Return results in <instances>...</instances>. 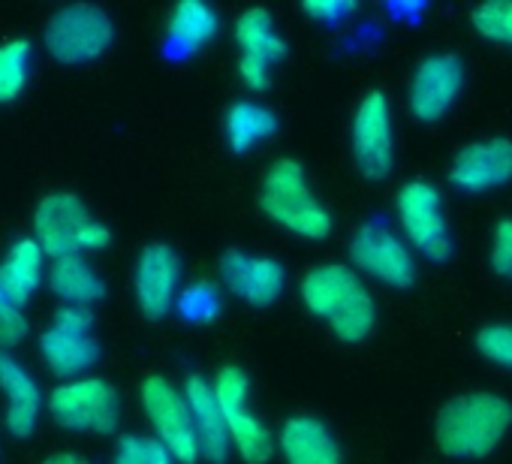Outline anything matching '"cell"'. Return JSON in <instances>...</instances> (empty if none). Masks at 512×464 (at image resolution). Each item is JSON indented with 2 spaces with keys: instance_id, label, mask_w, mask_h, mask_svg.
Masks as SVG:
<instances>
[{
  "instance_id": "obj_1",
  "label": "cell",
  "mask_w": 512,
  "mask_h": 464,
  "mask_svg": "<svg viewBox=\"0 0 512 464\" xmlns=\"http://www.w3.org/2000/svg\"><path fill=\"white\" fill-rule=\"evenodd\" d=\"M512 428V404L497 392H464L449 398L434 419V443L446 458L482 461Z\"/></svg>"
},
{
  "instance_id": "obj_2",
  "label": "cell",
  "mask_w": 512,
  "mask_h": 464,
  "mask_svg": "<svg viewBox=\"0 0 512 464\" xmlns=\"http://www.w3.org/2000/svg\"><path fill=\"white\" fill-rule=\"evenodd\" d=\"M260 211L281 229L308 242H326L335 229L332 211L314 193L305 166L296 157H278L263 172L256 190Z\"/></svg>"
},
{
  "instance_id": "obj_3",
  "label": "cell",
  "mask_w": 512,
  "mask_h": 464,
  "mask_svg": "<svg viewBox=\"0 0 512 464\" xmlns=\"http://www.w3.org/2000/svg\"><path fill=\"white\" fill-rule=\"evenodd\" d=\"M34 239L49 260L91 257L112 245V229L73 190H55L34 211Z\"/></svg>"
},
{
  "instance_id": "obj_4",
  "label": "cell",
  "mask_w": 512,
  "mask_h": 464,
  "mask_svg": "<svg viewBox=\"0 0 512 464\" xmlns=\"http://www.w3.org/2000/svg\"><path fill=\"white\" fill-rule=\"evenodd\" d=\"M398 232L410 251L434 266H443L455 254V239L446 214V202L437 184L425 178H410L395 193Z\"/></svg>"
},
{
  "instance_id": "obj_5",
  "label": "cell",
  "mask_w": 512,
  "mask_h": 464,
  "mask_svg": "<svg viewBox=\"0 0 512 464\" xmlns=\"http://www.w3.org/2000/svg\"><path fill=\"white\" fill-rule=\"evenodd\" d=\"M46 413L64 431L106 437L121 425V395L106 377L88 374L58 383L46 398Z\"/></svg>"
},
{
  "instance_id": "obj_6",
  "label": "cell",
  "mask_w": 512,
  "mask_h": 464,
  "mask_svg": "<svg viewBox=\"0 0 512 464\" xmlns=\"http://www.w3.org/2000/svg\"><path fill=\"white\" fill-rule=\"evenodd\" d=\"M350 266L389 290H410L419 278L416 254L404 242L398 226L386 217H368L350 236Z\"/></svg>"
},
{
  "instance_id": "obj_7",
  "label": "cell",
  "mask_w": 512,
  "mask_h": 464,
  "mask_svg": "<svg viewBox=\"0 0 512 464\" xmlns=\"http://www.w3.org/2000/svg\"><path fill=\"white\" fill-rule=\"evenodd\" d=\"M115 43V22L103 7L70 4L49 16L43 46L52 61L64 67H82L103 58Z\"/></svg>"
},
{
  "instance_id": "obj_8",
  "label": "cell",
  "mask_w": 512,
  "mask_h": 464,
  "mask_svg": "<svg viewBox=\"0 0 512 464\" xmlns=\"http://www.w3.org/2000/svg\"><path fill=\"white\" fill-rule=\"evenodd\" d=\"M37 353L58 383L88 377L103 356L94 314L82 308H58L37 338Z\"/></svg>"
},
{
  "instance_id": "obj_9",
  "label": "cell",
  "mask_w": 512,
  "mask_h": 464,
  "mask_svg": "<svg viewBox=\"0 0 512 464\" xmlns=\"http://www.w3.org/2000/svg\"><path fill=\"white\" fill-rule=\"evenodd\" d=\"M214 395L226 413L232 452L244 464H269L278 452V434L250 410V377L238 365H220L211 377Z\"/></svg>"
},
{
  "instance_id": "obj_10",
  "label": "cell",
  "mask_w": 512,
  "mask_h": 464,
  "mask_svg": "<svg viewBox=\"0 0 512 464\" xmlns=\"http://www.w3.org/2000/svg\"><path fill=\"white\" fill-rule=\"evenodd\" d=\"M139 401H142L145 419L151 425V434L172 452V458L178 464L202 461L193 413H190V404H187L181 386H175L163 374H151L139 386Z\"/></svg>"
},
{
  "instance_id": "obj_11",
  "label": "cell",
  "mask_w": 512,
  "mask_h": 464,
  "mask_svg": "<svg viewBox=\"0 0 512 464\" xmlns=\"http://www.w3.org/2000/svg\"><path fill=\"white\" fill-rule=\"evenodd\" d=\"M350 151L365 181H386L395 172V118L392 103L380 88L365 91L353 112Z\"/></svg>"
},
{
  "instance_id": "obj_12",
  "label": "cell",
  "mask_w": 512,
  "mask_h": 464,
  "mask_svg": "<svg viewBox=\"0 0 512 464\" xmlns=\"http://www.w3.org/2000/svg\"><path fill=\"white\" fill-rule=\"evenodd\" d=\"M232 40L238 52V79L247 91H266L272 85V70L287 58V40L275 28V16L266 7H250L238 13L232 25Z\"/></svg>"
},
{
  "instance_id": "obj_13",
  "label": "cell",
  "mask_w": 512,
  "mask_h": 464,
  "mask_svg": "<svg viewBox=\"0 0 512 464\" xmlns=\"http://www.w3.org/2000/svg\"><path fill=\"white\" fill-rule=\"evenodd\" d=\"M467 82L464 61L452 52L425 55L407 85V112L419 124H437L458 103Z\"/></svg>"
},
{
  "instance_id": "obj_14",
  "label": "cell",
  "mask_w": 512,
  "mask_h": 464,
  "mask_svg": "<svg viewBox=\"0 0 512 464\" xmlns=\"http://www.w3.org/2000/svg\"><path fill=\"white\" fill-rule=\"evenodd\" d=\"M184 263L181 254L166 242H151L139 251L133 266V299L139 314L151 323L169 317L175 311L181 293Z\"/></svg>"
},
{
  "instance_id": "obj_15",
  "label": "cell",
  "mask_w": 512,
  "mask_h": 464,
  "mask_svg": "<svg viewBox=\"0 0 512 464\" xmlns=\"http://www.w3.org/2000/svg\"><path fill=\"white\" fill-rule=\"evenodd\" d=\"M217 278L229 296L241 299L250 308H269L287 290V269L281 260L238 251V248L220 254Z\"/></svg>"
},
{
  "instance_id": "obj_16",
  "label": "cell",
  "mask_w": 512,
  "mask_h": 464,
  "mask_svg": "<svg viewBox=\"0 0 512 464\" xmlns=\"http://www.w3.org/2000/svg\"><path fill=\"white\" fill-rule=\"evenodd\" d=\"M449 184L458 193L482 196L500 190L512 181V139L509 136H485L467 142L449 163Z\"/></svg>"
},
{
  "instance_id": "obj_17",
  "label": "cell",
  "mask_w": 512,
  "mask_h": 464,
  "mask_svg": "<svg viewBox=\"0 0 512 464\" xmlns=\"http://www.w3.org/2000/svg\"><path fill=\"white\" fill-rule=\"evenodd\" d=\"M0 395H4V428L16 440H28L46 410V395L37 374L16 356L0 353Z\"/></svg>"
},
{
  "instance_id": "obj_18",
  "label": "cell",
  "mask_w": 512,
  "mask_h": 464,
  "mask_svg": "<svg viewBox=\"0 0 512 464\" xmlns=\"http://www.w3.org/2000/svg\"><path fill=\"white\" fill-rule=\"evenodd\" d=\"M365 290L362 275L350 263H323L305 272L299 281V299L317 320L329 323L341 308H347Z\"/></svg>"
},
{
  "instance_id": "obj_19",
  "label": "cell",
  "mask_w": 512,
  "mask_h": 464,
  "mask_svg": "<svg viewBox=\"0 0 512 464\" xmlns=\"http://www.w3.org/2000/svg\"><path fill=\"white\" fill-rule=\"evenodd\" d=\"M184 398L190 404L193 413V425H196V437H199V455L208 464H223L232 452V440H229V425H226V413L214 395V386L208 377L202 374H190L184 380Z\"/></svg>"
},
{
  "instance_id": "obj_20",
  "label": "cell",
  "mask_w": 512,
  "mask_h": 464,
  "mask_svg": "<svg viewBox=\"0 0 512 464\" xmlns=\"http://www.w3.org/2000/svg\"><path fill=\"white\" fill-rule=\"evenodd\" d=\"M278 452L284 464H344V449L335 431L308 413L290 416L278 431Z\"/></svg>"
},
{
  "instance_id": "obj_21",
  "label": "cell",
  "mask_w": 512,
  "mask_h": 464,
  "mask_svg": "<svg viewBox=\"0 0 512 464\" xmlns=\"http://www.w3.org/2000/svg\"><path fill=\"white\" fill-rule=\"evenodd\" d=\"M49 278V257L34 236L10 245L0 260V302L25 308Z\"/></svg>"
},
{
  "instance_id": "obj_22",
  "label": "cell",
  "mask_w": 512,
  "mask_h": 464,
  "mask_svg": "<svg viewBox=\"0 0 512 464\" xmlns=\"http://www.w3.org/2000/svg\"><path fill=\"white\" fill-rule=\"evenodd\" d=\"M220 34V16L202 0H181L172 7L163 34V55L169 61H187L202 52Z\"/></svg>"
},
{
  "instance_id": "obj_23",
  "label": "cell",
  "mask_w": 512,
  "mask_h": 464,
  "mask_svg": "<svg viewBox=\"0 0 512 464\" xmlns=\"http://www.w3.org/2000/svg\"><path fill=\"white\" fill-rule=\"evenodd\" d=\"M49 293L61 302V308L91 311L106 299V281L88 257H61L49 263L46 278Z\"/></svg>"
},
{
  "instance_id": "obj_24",
  "label": "cell",
  "mask_w": 512,
  "mask_h": 464,
  "mask_svg": "<svg viewBox=\"0 0 512 464\" xmlns=\"http://www.w3.org/2000/svg\"><path fill=\"white\" fill-rule=\"evenodd\" d=\"M281 130V118L275 109L256 103V100H238L223 115V136L232 148V154H250L263 142L275 139Z\"/></svg>"
},
{
  "instance_id": "obj_25",
  "label": "cell",
  "mask_w": 512,
  "mask_h": 464,
  "mask_svg": "<svg viewBox=\"0 0 512 464\" xmlns=\"http://www.w3.org/2000/svg\"><path fill=\"white\" fill-rule=\"evenodd\" d=\"M34 43L31 40H7L0 43V106L22 100L34 79Z\"/></svg>"
},
{
  "instance_id": "obj_26",
  "label": "cell",
  "mask_w": 512,
  "mask_h": 464,
  "mask_svg": "<svg viewBox=\"0 0 512 464\" xmlns=\"http://www.w3.org/2000/svg\"><path fill=\"white\" fill-rule=\"evenodd\" d=\"M220 311H223V287L208 278H196L184 284L175 302V314L190 326H208L220 317Z\"/></svg>"
},
{
  "instance_id": "obj_27",
  "label": "cell",
  "mask_w": 512,
  "mask_h": 464,
  "mask_svg": "<svg viewBox=\"0 0 512 464\" xmlns=\"http://www.w3.org/2000/svg\"><path fill=\"white\" fill-rule=\"evenodd\" d=\"M377 302L371 296V290L365 287L347 308H341L326 326L329 332L341 341V344H362L374 335L377 329Z\"/></svg>"
},
{
  "instance_id": "obj_28",
  "label": "cell",
  "mask_w": 512,
  "mask_h": 464,
  "mask_svg": "<svg viewBox=\"0 0 512 464\" xmlns=\"http://www.w3.org/2000/svg\"><path fill=\"white\" fill-rule=\"evenodd\" d=\"M470 25L485 43L512 52V0H488V4H479L470 13Z\"/></svg>"
},
{
  "instance_id": "obj_29",
  "label": "cell",
  "mask_w": 512,
  "mask_h": 464,
  "mask_svg": "<svg viewBox=\"0 0 512 464\" xmlns=\"http://www.w3.org/2000/svg\"><path fill=\"white\" fill-rule=\"evenodd\" d=\"M109 464H178V461L154 434L127 431L115 440Z\"/></svg>"
},
{
  "instance_id": "obj_30",
  "label": "cell",
  "mask_w": 512,
  "mask_h": 464,
  "mask_svg": "<svg viewBox=\"0 0 512 464\" xmlns=\"http://www.w3.org/2000/svg\"><path fill=\"white\" fill-rule=\"evenodd\" d=\"M476 344V353L503 368V371H512V323H488L476 332L473 338Z\"/></svg>"
},
{
  "instance_id": "obj_31",
  "label": "cell",
  "mask_w": 512,
  "mask_h": 464,
  "mask_svg": "<svg viewBox=\"0 0 512 464\" xmlns=\"http://www.w3.org/2000/svg\"><path fill=\"white\" fill-rule=\"evenodd\" d=\"M302 13L314 25L338 31V28L350 25L353 16H359V4H356V0H308V4L302 7Z\"/></svg>"
},
{
  "instance_id": "obj_32",
  "label": "cell",
  "mask_w": 512,
  "mask_h": 464,
  "mask_svg": "<svg viewBox=\"0 0 512 464\" xmlns=\"http://www.w3.org/2000/svg\"><path fill=\"white\" fill-rule=\"evenodd\" d=\"M31 335V320L25 308L0 302V353H13Z\"/></svg>"
},
{
  "instance_id": "obj_33",
  "label": "cell",
  "mask_w": 512,
  "mask_h": 464,
  "mask_svg": "<svg viewBox=\"0 0 512 464\" xmlns=\"http://www.w3.org/2000/svg\"><path fill=\"white\" fill-rule=\"evenodd\" d=\"M494 275L512 281V217H500L491 232V251H488Z\"/></svg>"
},
{
  "instance_id": "obj_34",
  "label": "cell",
  "mask_w": 512,
  "mask_h": 464,
  "mask_svg": "<svg viewBox=\"0 0 512 464\" xmlns=\"http://www.w3.org/2000/svg\"><path fill=\"white\" fill-rule=\"evenodd\" d=\"M43 464H91V461L79 452H52L49 458H43Z\"/></svg>"
}]
</instances>
